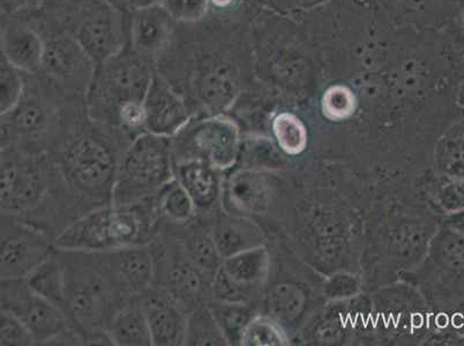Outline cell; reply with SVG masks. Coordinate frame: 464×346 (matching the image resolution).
I'll return each instance as SVG.
<instances>
[{
    "mask_svg": "<svg viewBox=\"0 0 464 346\" xmlns=\"http://www.w3.org/2000/svg\"><path fill=\"white\" fill-rule=\"evenodd\" d=\"M65 281V313L84 345H113L108 326L133 297L125 288L110 253L57 250Z\"/></svg>",
    "mask_w": 464,
    "mask_h": 346,
    "instance_id": "obj_1",
    "label": "cell"
},
{
    "mask_svg": "<svg viewBox=\"0 0 464 346\" xmlns=\"http://www.w3.org/2000/svg\"><path fill=\"white\" fill-rule=\"evenodd\" d=\"M126 148L88 116L67 122L61 141L49 156L82 216L112 205L118 166Z\"/></svg>",
    "mask_w": 464,
    "mask_h": 346,
    "instance_id": "obj_2",
    "label": "cell"
},
{
    "mask_svg": "<svg viewBox=\"0 0 464 346\" xmlns=\"http://www.w3.org/2000/svg\"><path fill=\"white\" fill-rule=\"evenodd\" d=\"M155 197L132 206L108 205L84 214L54 240L57 250L110 253L149 245L162 226Z\"/></svg>",
    "mask_w": 464,
    "mask_h": 346,
    "instance_id": "obj_3",
    "label": "cell"
},
{
    "mask_svg": "<svg viewBox=\"0 0 464 346\" xmlns=\"http://www.w3.org/2000/svg\"><path fill=\"white\" fill-rule=\"evenodd\" d=\"M154 75L146 58L132 45L130 48L125 45L120 53L96 67L84 96L88 118L129 147L118 134V111L125 104L143 102Z\"/></svg>",
    "mask_w": 464,
    "mask_h": 346,
    "instance_id": "obj_4",
    "label": "cell"
},
{
    "mask_svg": "<svg viewBox=\"0 0 464 346\" xmlns=\"http://www.w3.org/2000/svg\"><path fill=\"white\" fill-rule=\"evenodd\" d=\"M174 178L171 138L143 133L121 155L112 205L132 206L150 199Z\"/></svg>",
    "mask_w": 464,
    "mask_h": 346,
    "instance_id": "obj_5",
    "label": "cell"
},
{
    "mask_svg": "<svg viewBox=\"0 0 464 346\" xmlns=\"http://www.w3.org/2000/svg\"><path fill=\"white\" fill-rule=\"evenodd\" d=\"M2 213L33 221L44 210L58 171L49 154H27L2 148Z\"/></svg>",
    "mask_w": 464,
    "mask_h": 346,
    "instance_id": "obj_6",
    "label": "cell"
},
{
    "mask_svg": "<svg viewBox=\"0 0 464 346\" xmlns=\"http://www.w3.org/2000/svg\"><path fill=\"white\" fill-rule=\"evenodd\" d=\"M66 124L53 96L26 84L18 104L2 115V148H14L27 154L52 153Z\"/></svg>",
    "mask_w": 464,
    "mask_h": 346,
    "instance_id": "obj_7",
    "label": "cell"
},
{
    "mask_svg": "<svg viewBox=\"0 0 464 346\" xmlns=\"http://www.w3.org/2000/svg\"><path fill=\"white\" fill-rule=\"evenodd\" d=\"M242 133L225 113L194 115L171 138L174 163L201 160L223 172L237 166Z\"/></svg>",
    "mask_w": 464,
    "mask_h": 346,
    "instance_id": "obj_8",
    "label": "cell"
},
{
    "mask_svg": "<svg viewBox=\"0 0 464 346\" xmlns=\"http://www.w3.org/2000/svg\"><path fill=\"white\" fill-rule=\"evenodd\" d=\"M154 256V285L167 291L188 314L210 301V278L189 260L174 232L161 226L149 244Z\"/></svg>",
    "mask_w": 464,
    "mask_h": 346,
    "instance_id": "obj_9",
    "label": "cell"
},
{
    "mask_svg": "<svg viewBox=\"0 0 464 346\" xmlns=\"http://www.w3.org/2000/svg\"><path fill=\"white\" fill-rule=\"evenodd\" d=\"M0 294L2 310L11 312L31 331L36 345H48L71 326L65 312L33 291L24 278H2Z\"/></svg>",
    "mask_w": 464,
    "mask_h": 346,
    "instance_id": "obj_10",
    "label": "cell"
},
{
    "mask_svg": "<svg viewBox=\"0 0 464 346\" xmlns=\"http://www.w3.org/2000/svg\"><path fill=\"white\" fill-rule=\"evenodd\" d=\"M2 278H24L56 250L54 239L23 217L2 213Z\"/></svg>",
    "mask_w": 464,
    "mask_h": 346,
    "instance_id": "obj_11",
    "label": "cell"
},
{
    "mask_svg": "<svg viewBox=\"0 0 464 346\" xmlns=\"http://www.w3.org/2000/svg\"><path fill=\"white\" fill-rule=\"evenodd\" d=\"M121 14L102 0H92L75 21L72 36L96 66L103 64L125 46Z\"/></svg>",
    "mask_w": 464,
    "mask_h": 346,
    "instance_id": "obj_12",
    "label": "cell"
},
{
    "mask_svg": "<svg viewBox=\"0 0 464 346\" xmlns=\"http://www.w3.org/2000/svg\"><path fill=\"white\" fill-rule=\"evenodd\" d=\"M96 67L95 62L72 35L56 36L44 42L41 70L69 94L86 96Z\"/></svg>",
    "mask_w": 464,
    "mask_h": 346,
    "instance_id": "obj_13",
    "label": "cell"
},
{
    "mask_svg": "<svg viewBox=\"0 0 464 346\" xmlns=\"http://www.w3.org/2000/svg\"><path fill=\"white\" fill-rule=\"evenodd\" d=\"M271 199V181L266 171L235 168L226 173L222 208L255 218L266 213Z\"/></svg>",
    "mask_w": 464,
    "mask_h": 346,
    "instance_id": "obj_14",
    "label": "cell"
},
{
    "mask_svg": "<svg viewBox=\"0 0 464 346\" xmlns=\"http://www.w3.org/2000/svg\"><path fill=\"white\" fill-rule=\"evenodd\" d=\"M147 132L172 138L194 116L187 100L160 75L151 80L143 100Z\"/></svg>",
    "mask_w": 464,
    "mask_h": 346,
    "instance_id": "obj_15",
    "label": "cell"
},
{
    "mask_svg": "<svg viewBox=\"0 0 464 346\" xmlns=\"http://www.w3.org/2000/svg\"><path fill=\"white\" fill-rule=\"evenodd\" d=\"M155 346L185 345L188 313L170 294L159 286L140 295Z\"/></svg>",
    "mask_w": 464,
    "mask_h": 346,
    "instance_id": "obj_16",
    "label": "cell"
},
{
    "mask_svg": "<svg viewBox=\"0 0 464 346\" xmlns=\"http://www.w3.org/2000/svg\"><path fill=\"white\" fill-rule=\"evenodd\" d=\"M175 178L196 205L198 216H208L222 208L226 172L201 160L175 164Z\"/></svg>",
    "mask_w": 464,
    "mask_h": 346,
    "instance_id": "obj_17",
    "label": "cell"
},
{
    "mask_svg": "<svg viewBox=\"0 0 464 346\" xmlns=\"http://www.w3.org/2000/svg\"><path fill=\"white\" fill-rule=\"evenodd\" d=\"M194 101L201 115L225 113L235 103L239 92L237 75L229 66L213 62L202 66L192 82Z\"/></svg>",
    "mask_w": 464,
    "mask_h": 346,
    "instance_id": "obj_18",
    "label": "cell"
},
{
    "mask_svg": "<svg viewBox=\"0 0 464 346\" xmlns=\"http://www.w3.org/2000/svg\"><path fill=\"white\" fill-rule=\"evenodd\" d=\"M212 234L222 259L264 246V235L253 219L219 208L208 216H198Z\"/></svg>",
    "mask_w": 464,
    "mask_h": 346,
    "instance_id": "obj_19",
    "label": "cell"
},
{
    "mask_svg": "<svg viewBox=\"0 0 464 346\" xmlns=\"http://www.w3.org/2000/svg\"><path fill=\"white\" fill-rule=\"evenodd\" d=\"M130 14V45L142 57L153 56L168 43L175 20L162 5Z\"/></svg>",
    "mask_w": 464,
    "mask_h": 346,
    "instance_id": "obj_20",
    "label": "cell"
},
{
    "mask_svg": "<svg viewBox=\"0 0 464 346\" xmlns=\"http://www.w3.org/2000/svg\"><path fill=\"white\" fill-rule=\"evenodd\" d=\"M162 225L174 232L176 237L183 245L189 260L206 276L213 280L215 274L221 268L223 259L208 226L198 216L188 226H174L166 222H162Z\"/></svg>",
    "mask_w": 464,
    "mask_h": 346,
    "instance_id": "obj_21",
    "label": "cell"
},
{
    "mask_svg": "<svg viewBox=\"0 0 464 346\" xmlns=\"http://www.w3.org/2000/svg\"><path fill=\"white\" fill-rule=\"evenodd\" d=\"M110 255L118 275L133 297H140L153 288L155 264L150 245H134Z\"/></svg>",
    "mask_w": 464,
    "mask_h": 346,
    "instance_id": "obj_22",
    "label": "cell"
},
{
    "mask_svg": "<svg viewBox=\"0 0 464 346\" xmlns=\"http://www.w3.org/2000/svg\"><path fill=\"white\" fill-rule=\"evenodd\" d=\"M44 41L39 34L23 24H10L2 32V56L26 74L42 69Z\"/></svg>",
    "mask_w": 464,
    "mask_h": 346,
    "instance_id": "obj_23",
    "label": "cell"
},
{
    "mask_svg": "<svg viewBox=\"0 0 464 346\" xmlns=\"http://www.w3.org/2000/svg\"><path fill=\"white\" fill-rule=\"evenodd\" d=\"M271 259L268 251L264 246L237 253L223 260L222 269L230 280L253 298V294L267 280Z\"/></svg>",
    "mask_w": 464,
    "mask_h": 346,
    "instance_id": "obj_24",
    "label": "cell"
},
{
    "mask_svg": "<svg viewBox=\"0 0 464 346\" xmlns=\"http://www.w3.org/2000/svg\"><path fill=\"white\" fill-rule=\"evenodd\" d=\"M108 332L117 346L153 345L149 320L140 298L130 299L117 312L109 323Z\"/></svg>",
    "mask_w": 464,
    "mask_h": 346,
    "instance_id": "obj_25",
    "label": "cell"
},
{
    "mask_svg": "<svg viewBox=\"0 0 464 346\" xmlns=\"http://www.w3.org/2000/svg\"><path fill=\"white\" fill-rule=\"evenodd\" d=\"M24 280L37 294L65 312L64 272L56 250L32 270Z\"/></svg>",
    "mask_w": 464,
    "mask_h": 346,
    "instance_id": "obj_26",
    "label": "cell"
},
{
    "mask_svg": "<svg viewBox=\"0 0 464 346\" xmlns=\"http://www.w3.org/2000/svg\"><path fill=\"white\" fill-rule=\"evenodd\" d=\"M155 197L162 222L174 226H188L198 216V210L191 197L176 178L169 181Z\"/></svg>",
    "mask_w": 464,
    "mask_h": 346,
    "instance_id": "obj_27",
    "label": "cell"
},
{
    "mask_svg": "<svg viewBox=\"0 0 464 346\" xmlns=\"http://www.w3.org/2000/svg\"><path fill=\"white\" fill-rule=\"evenodd\" d=\"M436 156L442 177L464 179V117L447 130L439 142Z\"/></svg>",
    "mask_w": 464,
    "mask_h": 346,
    "instance_id": "obj_28",
    "label": "cell"
},
{
    "mask_svg": "<svg viewBox=\"0 0 464 346\" xmlns=\"http://www.w3.org/2000/svg\"><path fill=\"white\" fill-rule=\"evenodd\" d=\"M207 305L217 319L227 344L240 345L243 332L256 316L250 303L209 301Z\"/></svg>",
    "mask_w": 464,
    "mask_h": 346,
    "instance_id": "obj_29",
    "label": "cell"
},
{
    "mask_svg": "<svg viewBox=\"0 0 464 346\" xmlns=\"http://www.w3.org/2000/svg\"><path fill=\"white\" fill-rule=\"evenodd\" d=\"M185 345H229L207 303H201L189 312Z\"/></svg>",
    "mask_w": 464,
    "mask_h": 346,
    "instance_id": "obj_30",
    "label": "cell"
},
{
    "mask_svg": "<svg viewBox=\"0 0 464 346\" xmlns=\"http://www.w3.org/2000/svg\"><path fill=\"white\" fill-rule=\"evenodd\" d=\"M280 153L272 141L258 135H242L237 166L252 170H271L280 167Z\"/></svg>",
    "mask_w": 464,
    "mask_h": 346,
    "instance_id": "obj_31",
    "label": "cell"
},
{
    "mask_svg": "<svg viewBox=\"0 0 464 346\" xmlns=\"http://www.w3.org/2000/svg\"><path fill=\"white\" fill-rule=\"evenodd\" d=\"M273 130L282 150L296 155L305 149L307 132L298 117L288 112H282L273 121Z\"/></svg>",
    "mask_w": 464,
    "mask_h": 346,
    "instance_id": "obj_32",
    "label": "cell"
},
{
    "mask_svg": "<svg viewBox=\"0 0 464 346\" xmlns=\"http://www.w3.org/2000/svg\"><path fill=\"white\" fill-rule=\"evenodd\" d=\"M288 337L280 324L266 316L256 315L243 332L240 345L265 346L288 344Z\"/></svg>",
    "mask_w": 464,
    "mask_h": 346,
    "instance_id": "obj_33",
    "label": "cell"
},
{
    "mask_svg": "<svg viewBox=\"0 0 464 346\" xmlns=\"http://www.w3.org/2000/svg\"><path fill=\"white\" fill-rule=\"evenodd\" d=\"M305 295L296 285H277L268 295V310L274 318L291 320L301 313Z\"/></svg>",
    "mask_w": 464,
    "mask_h": 346,
    "instance_id": "obj_34",
    "label": "cell"
},
{
    "mask_svg": "<svg viewBox=\"0 0 464 346\" xmlns=\"http://www.w3.org/2000/svg\"><path fill=\"white\" fill-rule=\"evenodd\" d=\"M24 72L16 69L4 56L0 59V113L4 115L18 104L23 96L26 82Z\"/></svg>",
    "mask_w": 464,
    "mask_h": 346,
    "instance_id": "obj_35",
    "label": "cell"
},
{
    "mask_svg": "<svg viewBox=\"0 0 464 346\" xmlns=\"http://www.w3.org/2000/svg\"><path fill=\"white\" fill-rule=\"evenodd\" d=\"M0 345H36L33 333L21 321L6 310H0Z\"/></svg>",
    "mask_w": 464,
    "mask_h": 346,
    "instance_id": "obj_36",
    "label": "cell"
},
{
    "mask_svg": "<svg viewBox=\"0 0 464 346\" xmlns=\"http://www.w3.org/2000/svg\"><path fill=\"white\" fill-rule=\"evenodd\" d=\"M355 105V96L344 86L329 88L323 100L324 115L333 120H345L352 116Z\"/></svg>",
    "mask_w": 464,
    "mask_h": 346,
    "instance_id": "obj_37",
    "label": "cell"
},
{
    "mask_svg": "<svg viewBox=\"0 0 464 346\" xmlns=\"http://www.w3.org/2000/svg\"><path fill=\"white\" fill-rule=\"evenodd\" d=\"M436 202L446 215H454L464 209V179H442L437 188Z\"/></svg>",
    "mask_w": 464,
    "mask_h": 346,
    "instance_id": "obj_38",
    "label": "cell"
},
{
    "mask_svg": "<svg viewBox=\"0 0 464 346\" xmlns=\"http://www.w3.org/2000/svg\"><path fill=\"white\" fill-rule=\"evenodd\" d=\"M209 0H163L162 6L179 23H197L208 11Z\"/></svg>",
    "mask_w": 464,
    "mask_h": 346,
    "instance_id": "obj_39",
    "label": "cell"
},
{
    "mask_svg": "<svg viewBox=\"0 0 464 346\" xmlns=\"http://www.w3.org/2000/svg\"><path fill=\"white\" fill-rule=\"evenodd\" d=\"M357 288V282L353 276H337L327 285V293L334 299L348 298L356 293Z\"/></svg>",
    "mask_w": 464,
    "mask_h": 346,
    "instance_id": "obj_40",
    "label": "cell"
},
{
    "mask_svg": "<svg viewBox=\"0 0 464 346\" xmlns=\"http://www.w3.org/2000/svg\"><path fill=\"white\" fill-rule=\"evenodd\" d=\"M280 6L289 8V10H311L315 6L322 5L327 0H273Z\"/></svg>",
    "mask_w": 464,
    "mask_h": 346,
    "instance_id": "obj_41",
    "label": "cell"
},
{
    "mask_svg": "<svg viewBox=\"0 0 464 346\" xmlns=\"http://www.w3.org/2000/svg\"><path fill=\"white\" fill-rule=\"evenodd\" d=\"M37 2L39 0H2V8L4 11L18 12L35 5Z\"/></svg>",
    "mask_w": 464,
    "mask_h": 346,
    "instance_id": "obj_42",
    "label": "cell"
},
{
    "mask_svg": "<svg viewBox=\"0 0 464 346\" xmlns=\"http://www.w3.org/2000/svg\"><path fill=\"white\" fill-rule=\"evenodd\" d=\"M447 227L464 235V209L462 212L450 215L446 221Z\"/></svg>",
    "mask_w": 464,
    "mask_h": 346,
    "instance_id": "obj_43",
    "label": "cell"
},
{
    "mask_svg": "<svg viewBox=\"0 0 464 346\" xmlns=\"http://www.w3.org/2000/svg\"><path fill=\"white\" fill-rule=\"evenodd\" d=\"M163 0H130V12L162 5Z\"/></svg>",
    "mask_w": 464,
    "mask_h": 346,
    "instance_id": "obj_44",
    "label": "cell"
},
{
    "mask_svg": "<svg viewBox=\"0 0 464 346\" xmlns=\"http://www.w3.org/2000/svg\"><path fill=\"white\" fill-rule=\"evenodd\" d=\"M102 2L116 8V10L121 12V14L130 11V0H102Z\"/></svg>",
    "mask_w": 464,
    "mask_h": 346,
    "instance_id": "obj_45",
    "label": "cell"
},
{
    "mask_svg": "<svg viewBox=\"0 0 464 346\" xmlns=\"http://www.w3.org/2000/svg\"><path fill=\"white\" fill-rule=\"evenodd\" d=\"M210 4L218 8H227L235 3V0H209Z\"/></svg>",
    "mask_w": 464,
    "mask_h": 346,
    "instance_id": "obj_46",
    "label": "cell"
},
{
    "mask_svg": "<svg viewBox=\"0 0 464 346\" xmlns=\"http://www.w3.org/2000/svg\"><path fill=\"white\" fill-rule=\"evenodd\" d=\"M462 24H463V28H464V12H463V16H462Z\"/></svg>",
    "mask_w": 464,
    "mask_h": 346,
    "instance_id": "obj_47",
    "label": "cell"
}]
</instances>
